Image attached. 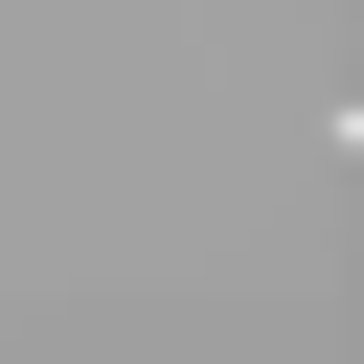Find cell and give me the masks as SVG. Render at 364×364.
<instances>
[{
	"label": "cell",
	"mask_w": 364,
	"mask_h": 364,
	"mask_svg": "<svg viewBox=\"0 0 364 364\" xmlns=\"http://www.w3.org/2000/svg\"><path fill=\"white\" fill-rule=\"evenodd\" d=\"M341 136H364V114H341Z\"/></svg>",
	"instance_id": "cell-1"
}]
</instances>
